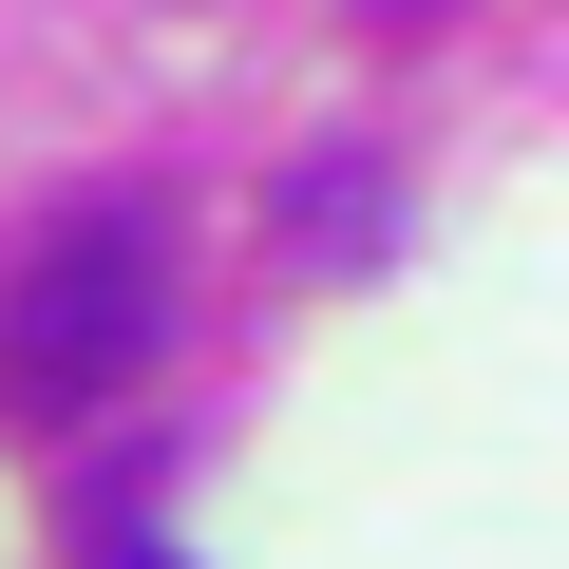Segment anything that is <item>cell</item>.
<instances>
[{"mask_svg": "<svg viewBox=\"0 0 569 569\" xmlns=\"http://www.w3.org/2000/svg\"><path fill=\"white\" fill-rule=\"evenodd\" d=\"M171 342V247L152 209H58L0 284V399L20 418H114V380Z\"/></svg>", "mask_w": 569, "mask_h": 569, "instance_id": "obj_1", "label": "cell"}, {"mask_svg": "<svg viewBox=\"0 0 569 569\" xmlns=\"http://www.w3.org/2000/svg\"><path fill=\"white\" fill-rule=\"evenodd\" d=\"M96 569H190V550L171 531H96Z\"/></svg>", "mask_w": 569, "mask_h": 569, "instance_id": "obj_2", "label": "cell"}, {"mask_svg": "<svg viewBox=\"0 0 569 569\" xmlns=\"http://www.w3.org/2000/svg\"><path fill=\"white\" fill-rule=\"evenodd\" d=\"M380 20H418V0H380Z\"/></svg>", "mask_w": 569, "mask_h": 569, "instance_id": "obj_3", "label": "cell"}]
</instances>
